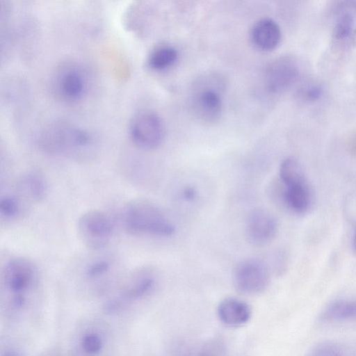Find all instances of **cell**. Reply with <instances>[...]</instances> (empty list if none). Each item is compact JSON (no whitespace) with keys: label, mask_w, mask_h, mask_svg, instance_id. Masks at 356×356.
<instances>
[{"label":"cell","mask_w":356,"mask_h":356,"mask_svg":"<svg viewBox=\"0 0 356 356\" xmlns=\"http://www.w3.org/2000/svg\"><path fill=\"white\" fill-rule=\"evenodd\" d=\"M90 76L80 63L67 62L57 68L52 79V89L56 97L67 104H76L88 95Z\"/></svg>","instance_id":"cell-8"},{"label":"cell","mask_w":356,"mask_h":356,"mask_svg":"<svg viewBox=\"0 0 356 356\" xmlns=\"http://www.w3.org/2000/svg\"><path fill=\"white\" fill-rule=\"evenodd\" d=\"M323 92V89L319 85L311 84L302 89L301 95L307 100L316 101L321 97Z\"/></svg>","instance_id":"cell-24"},{"label":"cell","mask_w":356,"mask_h":356,"mask_svg":"<svg viewBox=\"0 0 356 356\" xmlns=\"http://www.w3.org/2000/svg\"><path fill=\"white\" fill-rule=\"evenodd\" d=\"M277 230V220L267 209L256 208L249 212L245 222V234L252 245H267L275 238Z\"/></svg>","instance_id":"cell-13"},{"label":"cell","mask_w":356,"mask_h":356,"mask_svg":"<svg viewBox=\"0 0 356 356\" xmlns=\"http://www.w3.org/2000/svg\"><path fill=\"white\" fill-rule=\"evenodd\" d=\"M234 282L236 289L243 293H259L264 291L269 284V270L261 260L245 259L237 265L234 270Z\"/></svg>","instance_id":"cell-12"},{"label":"cell","mask_w":356,"mask_h":356,"mask_svg":"<svg viewBox=\"0 0 356 356\" xmlns=\"http://www.w3.org/2000/svg\"><path fill=\"white\" fill-rule=\"evenodd\" d=\"M37 356H70L67 350L58 348H50L41 352Z\"/></svg>","instance_id":"cell-26"},{"label":"cell","mask_w":356,"mask_h":356,"mask_svg":"<svg viewBox=\"0 0 356 356\" xmlns=\"http://www.w3.org/2000/svg\"><path fill=\"white\" fill-rule=\"evenodd\" d=\"M38 145L40 149L52 155L83 159L92 152L96 141L87 129L60 120L43 129L38 138Z\"/></svg>","instance_id":"cell-2"},{"label":"cell","mask_w":356,"mask_h":356,"mask_svg":"<svg viewBox=\"0 0 356 356\" xmlns=\"http://www.w3.org/2000/svg\"><path fill=\"white\" fill-rule=\"evenodd\" d=\"M43 283L37 265L24 257H14L0 274V313L2 321L18 325L31 321L40 307Z\"/></svg>","instance_id":"cell-1"},{"label":"cell","mask_w":356,"mask_h":356,"mask_svg":"<svg viewBox=\"0 0 356 356\" xmlns=\"http://www.w3.org/2000/svg\"><path fill=\"white\" fill-rule=\"evenodd\" d=\"M250 37L252 44L257 49L271 51L280 44L282 33L276 22L265 18L254 24L250 30Z\"/></svg>","instance_id":"cell-15"},{"label":"cell","mask_w":356,"mask_h":356,"mask_svg":"<svg viewBox=\"0 0 356 356\" xmlns=\"http://www.w3.org/2000/svg\"><path fill=\"white\" fill-rule=\"evenodd\" d=\"M122 222L126 232L134 236L168 237L176 230L175 224L159 207L143 199L131 200L124 207Z\"/></svg>","instance_id":"cell-5"},{"label":"cell","mask_w":356,"mask_h":356,"mask_svg":"<svg viewBox=\"0 0 356 356\" xmlns=\"http://www.w3.org/2000/svg\"><path fill=\"white\" fill-rule=\"evenodd\" d=\"M156 284V278L152 271L147 269L134 271L120 280L104 298L103 309L113 316L129 314L152 293Z\"/></svg>","instance_id":"cell-4"},{"label":"cell","mask_w":356,"mask_h":356,"mask_svg":"<svg viewBox=\"0 0 356 356\" xmlns=\"http://www.w3.org/2000/svg\"><path fill=\"white\" fill-rule=\"evenodd\" d=\"M307 356H345L338 346L332 343H322L317 345Z\"/></svg>","instance_id":"cell-23"},{"label":"cell","mask_w":356,"mask_h":356,"mask_svg":"<svg viewBox=\"0 0 356 356\" xmlns=\"http://www.w3.org/2000/svg\"><path fill=\"white\" fill-rule=\"evenodd\" d=\"M77 232L83 245L92 251L105 248L111 242L114 226L111 218L99 210H90L78 219Z\"/></svg>","instance_id":"cell-9"},{"label":"cell","mask_w":356,"mask_h":356,"mask_svg":"<svg viewBox=\"0 0 356 356\" xmlns=\"http://www.w3.org/2000/svg\"><path fill=\"white\" fill-rule=\"evenodd\" d=\"M18 193L25 200L38 202L42 200L47 193V184L44 177L38 172L24 174L18 180Z\"/></svg>","instance_id":"cell-17"},{"label":"cell","mask_w":356,"mask_h":356,"mask_svg":"<svg viewBox=\"0 0 356 356\" xmlns=\"http://www.w3.org/2000/svg\"><path fill=\"white\" fill-rule=\"evenodd\" d=\"M118 347L111 325L102 318H88L74 327L66 350L70 356H116Z\"/></svg>","instance_id":"cell-3"},{"label":"cell","mask_w":356,"mask_h":356,"mask_svg":"<svg viewBox=\"0 0 356 356\" xmlns=\"http://www.w3.org/2000/svg\"><path fill=\"white\" fill-rule=\"evenodd\" d=\"M223 78L209 74L197 79L192 87L188 106L192 115L207 124L218 122L222 112Z\"/></svg>","instance_id":"cell-7"},{"label":"cell","mask_w":356,"mask_h":356,"mask_svg":"<svg viewBox=\"0 0 356 356\" xmlns=\"http://www.w3.org/2000/svg\"><path fill=\"white\" fill-rule=\"evenodd\" d=\"M279 175L284 187L282 200L287 209L298 215L308 213L313 204V193L300 162L294 157L284 159Z\"/></svg>","instance_id":"cell-6"},{"label":"cell","mask_w":356,"mask_h":356,"mask_svg":"<svg viewBox=\"0 0 356 356\" xmlns=\"http://www.w3.org/2000/svg\"><path fill=\"white\" fill-rule=\"evenodd\" d=\"M299 69L290 58L282 57L270 62L264 71V85L273 94H279L289 88L298 79Z\"/></svg>","instance_id":"cell-14"},{"label":"cell","mask_w":356,"mask_h":356,"mask_svg":"<svg viewBox=\"0 0 356 356\" xmlns=\"http://www.w3.org/2000/svg\"><path fill=\"white\" fill-rule=\"evenodd\" d=\"M0 356H28L24 343L13 335H2L0 340Z\"/></svg>","instance_id":"cell-21"},{"label":"cell","mask_w":356,"mask_h":356,"mask_svg":"<svg viewBox=\"0 0 356 356\" xmlns=\"http://www.w3.org/2000/svg\"><path fill=\"white\" fill-rule=\"evenodd\" d=\"M81 280L88 292L104 298L120 281L115 277L113 261L106 257L89 261L82 269Z\"/></svg>","instance_id":"cell-11"},{"label":"cell","mask_w":356,"mask_h":356,"mask_svg":"<svg viewBox=\"0 0 356 356\" xmlns=\"http://www.w3.org/2000/svg\"><path fill=\"white\" fill-rule=\"evenodd\" d=\"M353 247L355 252H356V229L354 232L353 237Z\"/></svg>","instance_id":"cell-27"},{"label":"cell","mask_w":356,"mask_h":356,"mask_svg":"<svg viewBox=\"0 0 356 356\" xmlns=\"http://www.w3.org/2000/svg\"><path fill=\"white\" fill-rule=\"evenodd\" d=\"M320 318L327 322L356 320V298H344L332 301L323 309Z\"/></svg>","instance_id":"cell-18"},{"label":"cell","mask_w":356,"mask_h":356,"mask_svg":"<svg viewBox=\"0 0 356 356\" xmlns=\"http://www.w3.org/2000/svg\"><path fill=\"white\" fill-rule=\"evenodd\" d=\"M355 21L354 17L348 11L339 14L334 26V36L337 40L347 39L353 33Z\"/></svg>","instance_id":"cell-22"},{"label":"cell","mask_w":356,"mask_h":356,"mask_svg":"<svg viewBox=\"0 0 356 356\" xmlns=\"http://www.w3.org/2000/svg\"><path fill=\"white\" fill-rule=\"evenodd\" d=\"M25 199L16 193H6L0 197V218L2 222H11L20 219L25 213Z\"/></svg>","instance_id":"cell-19"},{"label":"cell","mask_w":356,"mask_h":356,"mask_svg":"<svg viewBox=\"0 0 356 356\" xmlns=\"http://www.w3.org/2000/svg\"><path fill=\"white\" fill-rule=\"evenodd\" d=\"M197 196V189L194 186H187L181 191V197L186 202H193Z\"/></svg>","instance_id":"cell-25"},{"label":"cell","mask_w":356,"mask_h":356,"mask_svg":"<svg viewBox=\"0 0 356 356\" xmlns=\"http://www.w3.org/2000/svg\"><path fill=\"white\" fill-rule=\"evenodd\" d=\"M220 321L228 327H236L246 324L251 317V309L244 301L236 298L222 300L217 309Z\"/></svg>","instance_id":"cell-16"},{"label":"cell","mask_w":356,"mask_h":356,"mask_svg":"<svg viewBox=\"0 0 356 356\" xmlns=\"http://www.w3.org/2000/svg\"><path fill=\"white\" fill-rule=\"evenodd\" d=\"M129 135L138 147L150 150L159 147L165 136V127L161 117L150 111L136 114L129 123Z\"/></svg>","instance_id":"cell-10"},{"label":"cell","mask_w":356,"mask_h":356,"mask_svg":"<svg viewBox=\"0 0 356 356\" xmlns=\"http://www.w3.org/2000/svg\"><path fill=\"white\" fill-rule=\"evenodd\" d=\"M178 51L170 45L154 48L147 58V66L154 71H163L172 67L178 60Z\"/></svg>","instance_id":"cell-20"}]
</instances>
